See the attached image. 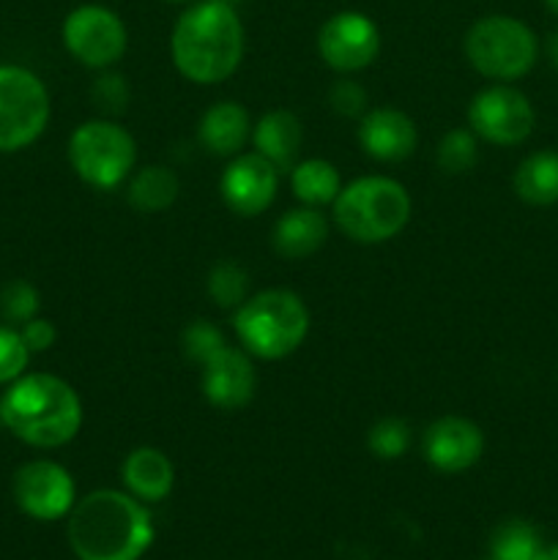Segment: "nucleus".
Returning a JSON list of instances; mask_svg holds the SVG:
<instances>
[{
	"mask_svg": "<svg viewBox=\"0 0 558 560\" xmlns=\"http://www.w3.org/2000/svg\"><path fill=\"white\" fill-rule=\"evenodd\" d=\"M69 545L77 560H140L153 545L151 512L131 492H88L69 514Z\"/></svg>",
	"mask_w": 558,
	"mask_h": 560,
	"instance_id": "1",
	"label": "nucleus"
},
{
	"mask_svg": "<svg viewBox=\"0 0 558 560\" xmlns=\"http://www.w3.org/2000/svg\"><path fill=\"white\" fill-rule=\"evenodd\" d=\"M173 63L186 80L213 85L235 74L244 58V25L228 0H202L181 14L170 38Z\"/></svg>",
	"mask_w": 558,
	"mask_h": 560,
	"instance_id": "2",
	"label": "nucleus"
},
{
	"mask_svg": "<svg viewBox=\"0 0 558 560\" xmlns=\"http://www.w3.org/2000/svg\"><path fill=\"white\" fill-rule=\"evenodd\" d=\"M82 399L63 377L33 372L9 383L0 399V421L33 448H60L82 430Z\"/></svg>",
	"mask_w": 558,
	"mask_h": 560,
	"instance_id": "3",
	"label": "nucleus"
},
{
	"mask_svg": "<svg viewBox=\"0 0 558 560\" xmlns=\"http://www.w3.org/2000/svg\"><path fill=\"white\" fill-rule=\"evenodd\" d=\"M233 328L246 353L277 361L304 345L310 334V310L293 290H263L235 310Z\"/></svg>",
	"mask_w": 558,
	"mask_h": 560,
	"instance_id": "4",
	"label": "nucleus"
},
{
	"mask_svg": "<svg viewBox=\"0 0 558 560\" xmlns=\"http://www.w3.org/2000/svg\"><path fill=\"white\" fill-rule=\"evenodd\" d=\"M334 222L356 244H383L410 222V195L399 180L367 175L342 186L334 200Z\"/></svg>",
	"mask_w": 558,
	"mask_h": 560,
	"instance_id": "5",
	"label": "nucleus"
},
{
	"mask_svg": "<svg viewBox=\"0 0 558 560\" xmlns=\"http://www.w3.org/2000/svg\"><path fill=\"white\" fill-rule=\"evenodd\" d=\"M465 55L481 77L507 82L534 69L539 42L525 22L492 14L470 25L465 36Z\"/></svg>",
	"mask_w": 558,
	"mask_h": 560,
	"instance_id": "6",
	"label": "nucleus"
},
{
	"mask_svg": "<svg viewBox=\"0 0 558 560\" xmlns=\"http://www.w3.org/2000/svg\"><path fill=\"white\" fill-rule=\"evenodd\" d=\"M137 162L135 137L113 120H88L69 137V164L93 189H115Z\"/></svg>",
	"mask_w": 558,
	"mask_h": 560,
	"instance_id": "7",
	"label": "nucleus"
},
{
	"mask_svg": "<svg viewBox=\"0 0 558 560\" xmlns=\"http://www.w3.org/2000/svg\"><path fill=\"white\" fill-rule=\"evenodd\" d=\"M49 124V93L22 66H0V153L33 145Z\"/></svg>",
	"mask_w": 558,
	"mask_h": 560,
	"instance_id": "8",
	"label": "nucleus"
},
{
	"mask_svg": "<svg viewBox=\"0 0 558 560\" xmlns=\"http://www.w3.org/2000/svg\"><path fill=\"white\" fill-rule=\"evenodd\" d=\"M63 44L71 58H77L88 69H109L124 58L129 36L115 11L88 3L66 16Z\"/></svg>",
	"mask_w": 558,
	"mask_h": 560,
	"instance_id": "9",
	"label": "nucleus"
},
{
	"mask_svg": "<svg viewBox=\"0 0 558 560\" xmlns=\"http://www.w3.org/2000/svg\"><path fill=\"white\" fill-rule=\"evenodd\" d=\"M534 107L518 88L490 85L468 104V126L492 145H520L534 131Z\"/></svg>",
	"mask_w": 558,
	"mask_h": 560,
	"instance_id": "10",
	"label": "nucleus"
},
{
	"mask_svg": "<svg viewBox=\"0 0 558 560\" xmlns=\"http://www.w3.org/2000/svg\"><path fill=\"white\" fill-rule=\"evenodd\" d=\"M14 501L22 514L38 523L69 517L77 503V487L69 470L53 459H33L14 474Z\"/></svg>",
	"mask_w": 558,
	"mask_h": 560,
	"instance_id": "11",
	"label": "nucleus"
},
{
	"mask_svg": "<svg viewBox=\"0 0 558 560\" xmlns=\"http://www.w3.org/2000/svg\"><path fill=\"white\" fill-rule=\"evenodd\" d=\"M317 52L334 71L353 74L375 63L381 52V33L361 11H339L317 33Z\"/></svg>",
	"mask_w": 558,
	"mask_h": 560,
	"instance_id": "12",
	"label": "nucleus"
},
{
	"mask_svg": "<svg viewBox=\"0 0 558 560\" xmlns=\"http://www.w3.org/2000/svg\"><path fill=\"white\" fill-rule=\"evenodd\" d=\"M279 170L260 153H239L222 173V200L239 217H257L277 197Z\"/></svg>",
	"mask_w": 558,
	"mask_h": 560,
	"instance_id": "13",
	"label": "nucleus"
},
{
	"mask_svg": "<svg viewBox=\"0 0 558 560\" xmlns=\"http://www.w3.org/2000/svg\"><path fill=\"white\" fill-rule=\"evenodd\" d=\"M425 459L441 474H463L479 463L485 452V435L479 427L463 416H443L425 432Z\"/></svg>",
	"mask_w": 558,
	"mask_h": 560,
	"instance_id": "14",
	"label": "nucleus"
},
{
	"mask_svg": "<svg viewBox=\"0 0 558 560\" xmlns=\"http://www.w3.org/2000/svg\"><path fill=\"white\" fill-rule=\"evenodd\" d=\"M255 364L239 348H219L202 364V397L219 410H241L255 399Z\"/></svg>",
	"mask_w": 558,
	"mask_h": 560,
	"instance_id": "15",
	"label": "nucleus"
},
{
	"mask_svg": "<svg viewBox=\"0 0 558 560\" xmlns=\"http://www.w3.org/2000/svg\"><path fill=\"white\" fill-rule=\"evenodd\" d=\"M419 131L410 115L394 107H375L361 115L359 145L377 162H403L416 151Z\"/></svg>",
	"mask_w": 558,
	"mask_h": 560,
	"instance_id": "16",
	"label": "nucleus"
},
{
	"mask_svg": "<svg viewBox=\"0 0 558 560\" xmlns=\"http://www.w3.org/2000/svg\"><path fill=\"white\" fill-rule=\"evenodd\" d=\"M126 492L142 503H159L173 492L175 468L164 452L153 446H140L126 454L124 468H120Z\"/></svg>",
	"mask_w": 558,
	"mask_h": 560,
	"instance_id": "17",
	"label": "nucleus"
},
{
	"mask_svg": "<svg viewBox=\"0 0 558 560\" xmlns=\"http://www.w3.org/2000/svg\"><path fill=\"white\" fill-rule=\"evenodd\" d=\"M200 145L213 156H239L252 140L249 113L239 102H219L206 109L197 126Z\"/></svg>",
	"mask_w": 558,
	"mask_h": 560,
	"instance_id": "18",
	"label": "nucleus"
},
{
	"mask_svg": "<svg viewBox=\"0 0 558 560\" xmlns=\"http://www.w3.org/2000/svg\"><path fill=\"white\" fill-rule=\"evenodd\" d=\"M328 238V222L321 208L301 206L282 213L274 224L271 244L288 260H304L312 257Z\"/></svg>",
	"mask_w": 558,
	"mask_h": 560,
	"instance_id": "19",
	"label": "nucleus"
},
{
	"mask_svg": "<svg viewBox=\"0 0 558 560\" xmlns=\"http://www.w3.org/2000/svg\"><path fill=\"white\" fill-rule=\"evenodd\" d=\"M301 140H304L301 120L290 109H271L252 129V145H255V151L263 159H268L279 173L282 170H293L295 159H299Z\"/></svg>",
	"mask_w": 558,
	"mask_h": 560,
	"instance_id": "20",
	"label": "nucleus"
},
{
	"mask_svg": "<svg viewBox=\"0 0 558 560\" xmlns=\"http://www.w3.org/2000/svg\"><path fill=\"white\" fill-rule=\"evenodd\" d=\"M290 189L295 200H301V206H334L342 191V178H339V170L326 159H304L290 170Z\"/></svg>",
	"mask_w": 558,
	"mask_h": 560,
	"instance_id": "21",
	"label": "nucleus"
},
{
	"mask_svg": "<svg viewBox=\"0 0 558 560\" xmlns=\"http://www.w3.org/2000/svg\"><path fill=\"white\" fill-rule=\"evenodd\" d=\"M178 175L173 173L164 164H148L140 173H135L129 178V206L140 213H159L167 211L175 200H178Z\"/></svg>",
	"mask_w": 558,
	"mask_h": 560,
	"instance_id": "22",
	"label": "nucleus"
},
{
	"mask_svg": "<svg viewBox=\"0 0 558 560\" xmlns=\"http://www.w3.org/2000/svg\"><path fill=\"white\" fill-rule=\"evenodd\" d=\"M514 191L528 206L558 202V151H539L523 159L514 173Z\"/></svg>",
	"mask_w": 558,
	"mask_h": 560,
	"instance_id": "23",
	"label": "nucleus"
},
{
	"mask_svg": "<svg viewBox=\"0 0 558 560\" xmlns=\"http://www.w3.org/2000/svg\"><path fill=\"white\" fill-rule=\"evenodd\" d=\"M542 552V539L534 525L523 520H509L498 525L490 539L492 560H536Z\"/></svg>",
	"mask_w": 558,
	"mask_h": 560,
	"instance_id": "24",
	"label": "nucleus"
},
{
	"mask_svg": "<svg viewBox=\"0 0 558 560\" xmlns=\"http://www.w3.org/2000/svg\"><path fill=\"white\" fill-rule=\"evenodd\" d=\"M208 295L222 310H239L249 299V273L233 260H219L208 273Z\"/></svg>",
	"mask_w": 558,
	"mask_h": 560,
	"instance_id": "25",
	"label": "nucleus"
},
{
	"mask_svg": "<svg viewBox=\"0 0 558 560\" xmlns=\"http://www.w3.org/2000/svg\"><path fill=\"white\" fill-rule=\"evenodd\" d=\"M479 162V145L470 129H452L438 142V167L449 175H463Z\"/></svg>",
	"mask_w": 558,
	"mask_h": 560,
	"instance_id": "26",
	"label": "nucleus"
},
{
	"mask_svg": "<svg viewBox=\"0 0 558 560\" xmlns=\"http://www.w3.org/2000/svg\"><path fill=\"white\" fill-rule=\"evenodd\" d=\"M367 446L377 459H399L410 446V427L405 419H381L367 435Z\"/></svg>",
	"mask_w": 558,
	"mask_h": 560,
	"instance_id": "27",
	"label": "nucleus"
},
{
	"mask_svg": "<svg viewBox=\"0 0 558 560\" xmlns=\"http://www.w3.org/2000/svg\"><path fill=\"white\" fill-rule=\"evenodd\" d=\"M38 304H42L38 290L25 279H14V282L0 290V315H3V320L14 323V326L33 320L38 315Z\"/></svg>",
	"mask_w": 558,
	"mask_h": 560,
	"instance_id": "28",
	"label": "nucleus"
},
{
	"mask_svg": "<svg viewBox=\"0 0 558 560\" xmlns=\"http://www.w3.org/2000/svg\"><path fill=\"white\" fill-rule=\"evenodd\" d=\"M31 355L20 328L0 326V383H14L25 375Z\"/></svg>",
	"mask_w": 558,
	"mask_h": 560,
	"instance_id": "29",
	"label": "nucleus"
},
{
	"mask_svg": "<svg viewBox=\"0 0 558 560\" xmlns=\"http://www.w3.org/2000/svg\"><path fill=\"white\" fill-rule=\"evenodd\" d=\"M224 337L217 326H211L208 320H195L191 326H186L184 331V353L186 359L197 361V364H206L219 348H224Z\"/></svg>",
	"mask_w": 558,
	"mask_h": 560,
	"instance_id": "30",
	"label": "nucleus"
},
{
	"mask_svg": "<svg viewBox=\"0 0 558 560\" xmlns=\"http://www.w3.org/2000/svg\"><path fill=\"white\" fill-rule=\"evenodd\" d=\"M328 102H332L334 113L345 115V118H356V115L367 113V91L353 80L334 82Z\"/></svg>",
	"mask_w": 558,
	"mask_h": 560,
	"instance_id": "31",
	"label": "nucleus"
},
{
	"mask_svg": "<svg viewBox=\"0 0 558 560\" xmlns=\"http://www.w3.org/2000/svg\"><path fill=\"white\" fill-rule=\"evenodd\" d=\"M93 98H96L98 107L109 109V113H120L129 104V88H126L124 77L104 74L93 85Z\"/></svg>",
	"mask_w": 558,
	"mask_h": 560,
	"instance_id": "32",
	"label": "nucleus"
},
{
	"mask_svg": "<svg viewBox=\"0 0 558 560\" xmlns=\"http://www.w3.org/2000/svg\"><path fill=\"white\" fill-rule=\"evenodd\" d=\"M20 334H22V339H25V345L31 353H44V350L53 348L55 339H58V328L38 315L33 317V320L22 323Z\"/></svg>",
	"mask_w": 558,
	"mask_h": 560,
	"instance_id": "33",
	"label": "nucleus"
},
{
	"mask_svg": "<svg viewBox=\"0 0 558 560\" xmlns=\"http://www.w3.org/2000/svg\"><path fill=\"white\" fill-rule=\"evenodd\" d=\"M547 55H550V63L558 69V33H553L550 42H547Z\"/></svg>",
	"mask_w": 558,
	"mask_h": 560,
	"instance_id": "34",
	"label": "nucleus"
},
{
	"mask_svg": "<svg viewBox=\"0 0 558 560\" xmlns=\"http://www.w3.org/2000/svg\"><path fill=\"white\" fill-rule=\"evenodd\" d=\"M536 560H558V545L542 547V552L536 556Z\"/></svg>",
	"mask_w": 558,
	"mask_h": 560,
	"instance_id": "35",
	"label": "nucleus"
},
{
	"mask_svg": "<svg viewBox=\"0 0 558 560\" xmlns=\"http://www.w3.org/2000/svg\"><path fill=\"white\" fill-rule=\"evenodd\" d=\"M545 5L553 11V14L558 16V0H545Z\"/></svg>",
	"mask_w": 558,
	"mask_h": 560,
	"instance_id": "36",
	"label": "nucleus"
},
{
	"mask_svg": "<svg viewBox=\"0 0 558 560\" xmlns=\"http://www.w3.org/2000/svg\"><path fill=\"white\" fill-rule=\"evenodd\" d=\"M167 3H189V0H167Z\"/></svg>",
	"mask_w": 558,
	"mask_h": 560,
	"instance_id": "37",
	"label": "nucleus"
},
{
	"mask_svg": "<svg viewBox=\"0 0 558 560\" xmlns=\"http://www.w3.org/2000/svg\"><path fill=\"white\" fill-rule=\"evenodd\" d=\"M228 3H233V0H228Z\"/></svg>",
	"mask_w": 558,
	"mask_h": 560,
	"instance_id": "38",
	"label": "nucleus"
},
{
	"mask_svg": "<svg viewBox=\"0 0 558 560\" xmlns=\"http://www.w3.org/2000/svg\"><path fill=\"white\" fill-rule=\"evenodd\" d=\"M487 560H492V558H487Z\"/></svg>",
	"mask_w": 558,
	"mask_h": 560,
	"instance_id": "39",
	"label": "nucleus"
}]
</instances>
